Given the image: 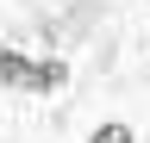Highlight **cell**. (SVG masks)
Masks as SVG:
<instances>
[{"instance_id":"7a4b0ae2","label":"cell","mask_w":150,"mask_h":143,"mask_svg":"<svg viewBox=\"0 0 150 143\" xmlns=\"http://www.w3.org/2000/svg\"><path fill=\"white\" fill-rule=\"evenodd\" d=\"M63 81H69V62H56V56H44V62H38V93H56Z\"/></svg>"},{"instance_id":"6da1fadb","label":"cell","mask_w":150,"mask_h":143,"mask_svg":"<svg viewBox=\"0 0 150 143\" xmlns=\"http://www.w3.org/2000/svg\"><path fill=\"white\" fill-rule=\"evenodd\" d=\"M0 87H19V93H38V62L25 50H0Z\"/></svg>"},{"instance_id":"3957f363","label":"cell","mask_w":150,"mask_h":143,"mask_svg":"<svg viewBox=\"0 0 150 143\" xmlns=\"http://www.w3.org/2000/svg\"><path fill=\"white\" fill-rule=\"evenodd\" d=\"M88 143H138V131H131L125 118H106V124H100V131H94Z\"/></svg>"}]
</instances>
